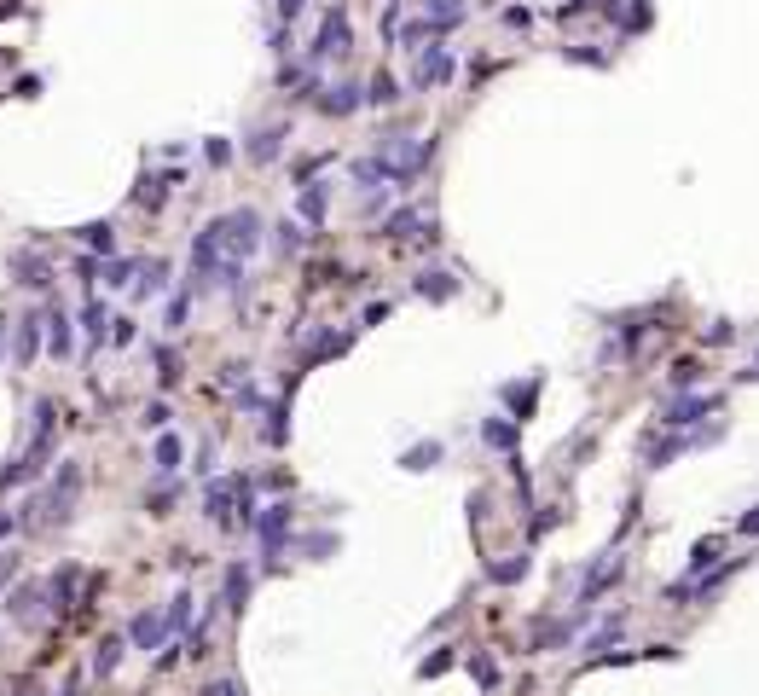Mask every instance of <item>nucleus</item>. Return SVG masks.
<instances>
[{"instance_id":"nucleus-2","label":"nucleus","mask_w":759,"mask_h":696,"mask_svg":"<svg viewBox=\"0 0 759 696\" xmlns=\"http://www.w3.org/2000/svg\"><path fill=\"white\" fill-rule=\"evenodd\" d=\"M354 46V29H348V12H325L319 41H313V58H342Z\"/></svg>"},{"instance_id":"nucleus-15","label":"nucleus","mask_w":759,"mask_h":696,"mask_svg":"<svg viewBox=\"0 0 759 696\" xmlns=\"http://www.w3.org/2000/svg\"><path fill=\"white\" fill-rule=\"evenodd\" d=\"M418 296L447 302V296H458V284H452V273H418Z\"/></svg>"},{"instance_id":"nucleus-37","label":"nucleus","mask_w":759,"mask_h":696,"mask_svg":"<svg viewBox=\"0 0 759 696\" xmlns=\"http://www.w3.org/2000/svg\"><path fill=\"white\" fill-rule=\"evenodd\" d=\"M128 273H134V261H110V273H105V284H128Z\"/></svg>"},{"instance_id":"nucleus-42","label":"nucleus","mask_w":759,"mask_h":696,"mask_svg":"<svg viewBox=\"0 0 759 696\" xmlns=\"http://www.w3.org/2000/svg\"><path fill=\"white\" fill-rule=\"evenodd\" d=\"M12 528H18V517H6V511H0V540H6Z\"/></svg>"},{"instance_id":"nucleus-32","label":"nucleus","mask_w":759,"mask_h":696,"mask_svg":"<svg viewBox=\"0 0 759 696\" xmlns=\"http://www.w3.org/2000/svg\"><path fill=\"white\" fill-rule=\"evenodd\" d=\"M695 377H702V366H695V360H678V366H673V389H690Z\"/></svg>"},{"instance_id":"nucleus-28","label":"nucleus","mask_w":759,"mask_h":696,"mask_svg":"<svg viewBox=\"0 0 759 696\" xmlns=\"http://www.w3.org/2000/svg\"><path fill=\"white\" fill-rule=\"evenodd\" d=\"M302 215H308V220H319V215H325V186H319V180H313L308 192H302Z\"/></svg>"},{"instance_id":"nucleus-12","label":"nucleus","mask_w":759,"mask_h":696,"mask_svg":"<svg viewBox=\"0 0 759 696\" xmlns=\"http://www.w3.org/2000/svg\"><path fill=\"white\" fill-rule=\"evenodd\" d=\"M41 325H46L41 313H24V320H18V360H24V366L41 354Z\"/></svg>"},{"instance_id":"nucleus-30","label":"nucleus","mask_w":759,"mask_h":696,"mask_svg":"<svg viewBox=\"0 0 759 696\" xmlns=\"http://www.w3.org/2000/svg\"><path fill=\"white\" fill-rule=\"evenodd\" d=\"M528 575V558H511V563H493V580H504V587H511V580H521Z\"/></svg>"},{"instance_id":"nucleus-23","label":"nucleus","mask_w":759,"mask_h":696,"mask_svg":"<svg viewBox=\"0 0 759 696\" xmlns=\"http://www.w3.org/2000/svg\"><path fill=\"white\" fill-rule=\"evenodd\" d=\"M371 105H394L400 99V82H394V76H371V93H366Z\"/></svg>"},{"instance_id":"nucleus-19","label":"nucleus","mask_w":759,"mask_h":696,"mask_svg":"<svg viewBox=\"0 0 759 696\" xmlns=\"http://www.w3.org/2000/svg\"><path fill=\"white\" fill-rule=\"evenodd\" d=\"M82 244H87V250H105V256H110V250H116V232H110V220H93V227H82Z\"/></svg>"},{"instance_id":"nucleus-34","label":"nucleus","mask_w":759,"mask_h":696,"mask_svg":"<svg viewBox=\"0 0 759 696\" xmlns=\"http://www.w3.org/2000/svg\"><path fill=\"white\" fill-rule=\"evenodd\" d=\"M470 673H476L481 685H499V668H493V661H487V656H476V661H470Z\"/></svg>"},{"instance_id":"nucleus-5","label":"nucleus","mask_w":759,"mask_h":696,"mask_svg":"<svg viewBox=\"0 0 759 696\" xmlns=\"http://www.w3.org/2000/svg\"><path fill=\"white\" fill-rule=\"evenodd\" d=\"M238 487H244V476H232V482H215V487H209V522H215V528H232V522H238V517H232V499H238Z\"/></svg>"},{"instance_id":"nucleus-8","label":"nucleus","mask_w":759,"mask_h":696,"mask_svg":"<svg viewBox=\"0 0 759 696\" xmlns=\"http://www.w3.org/2000/svg\"><path fill=\"white\" fill-rule=\"evenodd\" d=\"M122 650H128V639H116V632H105V639L93 644V673H99V679H110V673L122 668Z\"/></svg>"},{"instance_id":"nucleus-6","label":"nucleus","mask_w":759,"mask_h":696,"mask_svg":"<svg viewBox=\"0 0 759 696\" xmlns=\"http://www.w3.org/2000/svg\"><path fill=\"white\" fill-rule=\"evenodd\" d=\"M713 394H690V401H673L667 406V413H661V424H673V430H684V424H695V418H707V413H713Z\"/></svg>"},{"instance_id":"nucleus-10","label":"nucleus","mask_w":759,"mask_h":696,"mask_svg":"<svg viewBox=\"0 0 759 696\" xmlns=\"http://www.w3.org/2000/svg\"><path fill=\"white\" fill-rule=\"evenodd\" d=\"M249 587H256V580H249V568H244V563H232V568H227V598H220V609L244 615V604H249Z\"/></svg>"},{"instance_id":"nucleus-22","label":"nucleus","mask_w":759,"mask_h":696,"mask_svg":"<svg viewBox=\"0 0 759 696\" xmlns=\"http://www.w3.org/2000/svg\"><path fill=\"white\" fill-rule=\"evenodd\" d=\"M53 609H76V568H65V575H53Z\"/></svg>"},{"instance_id":"nucleus-1","label":"nucleus","mask_w":759,"mask_h":696,"mask_svg":"<svg viewBox=\"0 0 759 696\" xmlns=\"http://www.w3.org/2000/svg\"><path fill=\"white\" fill-rule=\"evenodd\" d=\"M209 232H215V244H220V267H238L244 256H256V250H261V215L256 210L220 215V220H209Z\"/></svg>"},{"instance_id":"nucleus-16","label":"nucleus","mask_w":759,"mask_h":696,"mask_svg":"<svg viewBox=\"0 0 759 696\" xmlns=\"http://www.w3.org/2000/svg\"><path fill=\"white\" fill-rule=\"evenodd\" d=\"M168 632H192V592H174V604L163 609Z\"/></svg>"},{"instance_id":"nucleus-7","label":"nucleus","mask_w":759,"mask_h":696,"mask_svg":"<svg viewBox=\"0 0 759 696\" xmlns=\"http://www.w3.org/2000/svg\"><path fill=\"white\" fill-rule=\"evenodd\" d=\"M12 273H18L24 291H46V284H53V273H46V261L35 250H18V256H12Z\"/></svg>"},{"instance_id":"nucleus-4","label":"nucleus","mask_w":759,"mask_h":696,"mask_svg":"<svg viewBox=\"0 0 759 696\" xmlns=\"http://www.w3.org/2000/svg\"><path fill=\"white\" fill-rule=\"evenodd\" d=\"M256 534H261V546H267V551H278V546H284V534H290V499L267 505V511L256 517Z\"/></svg>"},{"instance_id":"nucleus-43","label":"nucleus","mask_w":759,"mask_h":696,"mask_svg":"<svg viewBox=\"0 0 759 696\" xmlns=\"http://www.w3.org/2000/svg\"><path fill=\"white\" fill-rule=\"evenodd\" d=\"M748 377H759V360H754V366H748Z\"/></svg>"},{"instance_id":"nucleus-41","label":"nucleus","mask_w":759,"mask_h":696,"mask_svg":"<svg viewBox=\"0 0 759 696\" xmlns=\"http://www.w3.org/2000/svg\"><path fill=\"white\" fill-rule=\"evenodd\" d=\"M296 12H302V0H278V18H284V24H290Z\"/></svg>"},{"instance_id":"nucleus-40","label":"nucleus","mask_w":759,"mask_h":696,"mask_svg":"<svg viewBox=\"0 0 759 696\" xmlns=\"http://www.w3.org/2000/svg\"><path fill=\"white\" fill-rule=\"evenodd\" d=\"M736 528H742V534H759V505H754V511H748V517L736 522Z\"/></svg>"},{"instance_id":"nucleus-18","label":"nucleus","mask_w":759,"mask_h":696,"mask_svg":"<svg viewBox=\"0 0 759 696\" xmlns=\"http://www.w3.org/2000/svg\"><path fill=\"white\" fill-rule=\"evenodd\" d=\"M12 615H18V621H35V615H41V587H18V592H12Z\"/></svg>"},{"instance_id":"nucleus-20","label":"nucleus","mask_w":759,"mask_h":696,"mask_svg":"<svg viewBox=\"0 0 759 696\" xmlns=\"http://www.w3.org/2000/svg\"><path fill=\"white\" fill-rule=\"evenodd\" d=\"M418 227H423V220H418L412 210H400V215H389V220H383V232H389V239H394V244H400V239H412V232H418Z\"/></svg>"},{"instance_id":"nucleus-13","label":"nucleus","mask_w":759,"mask_h":696,"mask_svg":"<svg viewBox=\"0 0 759 696\" xmlns=\"http://www.w3.org/2000/svg\"><path fill=\"white\" fill-rule=\"evenodd\" d=\"M354 105H359V87H354V82L330 87L325 99H319V110H325V117H348V110H354Z\"/></svg>"},{"instance_id":"nucleus-31","label":"nucleus","mask_w":759,"mask_h":696,"mask_svg":"<svg viewBox=\"0 0 759 696\" xmlns=\"http://www.w3.org/2000/svg\"><path fill=\"white\" fill-rule=\"evenodd\" d=\"M435 458H440V447H435V441H430V447H412V453H406V470H430Z\"/></svg>"},{"instance_id":"nucleus-38","label":"nucleus","mask_w":759,"mask_h":696,"mask_svg":"<svg viewBox=\"0 0 759 696\" xmlns=\"http://www.w3.org/2000/svg\"><path fill=\"white\" fill-rule=\"evenodd\" d=\"M12 575H18V558H12V551H0V587H6Z\"/></svg>"},{"instance_id":"nucleus-25","label":"nucleus","mask_w":759,"mask_h":696,"mask_svg":"<svg viewBox=\"0 0 759 696\" xmlns=\"http://www.w3.org/2000/svg\"><path fill=\"white\" fill-rule=\"evenodd\" d=\"M278 128H267V134H256V146H249V157H256V163H273V157H278Z\"/></svg>"},{"instance_id":"nucleus-17","label":"nucleus","mask_w":759,"mask_h":696,"mask_svg":"<svg viewBox=\"0 0 759 696\" xmlns=\"http://www.w3.org/2000/svg\"><path fill=\"white\" fill-rule=\"evenodd\" d=\"M464 18V0H430V29H452Z\"/></svg>"},{"instance_id":"nucleus-33","label":"nucleus","mask_w":759,"mask_h":696,"mask_svg":"<svg viewBox=\"0 0 759 696\" xmlns=\"http://www.w3.org/2000/svg\"><path fill=\"white\" fill-rule=\"evenodd\" d=\"M168 418H174V413H168V401H151V406H146V418H139V424H146V430H163Z\"/></svg>"},{"instance_id":"nucleus-26","label":"nucleus","mask_w":759,"mask_h":696,"mask_svg":"<svg viewBox=\"0 0 759 696\" xmlns=\"http://www.w3.org/2000/svg\"><path fill=\"white\" fill-rule=\"evenodd\" d=\"M82 325H87L93 343H105V325H110V320H105V302H87V308H82Z\"/></svg>"},{"instance_id":"nucleus-3","label":"nucleus","mask_w":759,"mask_h":696,"mask_svg":"<svg viewBox=\"0 0 759 696\" xmlns=\"http://www.w3.org/2000/svg\"><path fill=\"white\" fill-rule=\"evenodd\" d=\"M128 644H134V650H163V644H168V621H163V615H151V609H139L128 621Z\"/></svg>"},{"instance_id":"nucleus-11","label":"nucleus","mask_w":759,"mask_h":696,"mask_svg":"<svg viewBox=\"0 0 759 696\" xmlns=\"http://www.w3.org/2000/svg\"><path fill=\"white\" fill-rule=\"evenodd\" d=\"M41 320H46V348H53V354L65 360V354H70V343H76L70 313H65V308H53V313H41Z\"/></svg>"},{"instance_id":"nucleus-39","label":"nucleus","mask_w":759,"mask_h":696,"mask_svg":"<svg viewBox=\"0 0 759 696\" xmlns=\"http://www.w3.org/2000/svg\"><path fill=\"white\" fill-rule=\"evenodd\" d=\"M197 696H244V691H238V685H203Z\"/></svg>"},{"instance_id":"nucleus-29","label":"nucleus","mask_w":759,"mask_h":696,"mask_svg":"<svg viewBox=\"0 0 759 696\" xmlns=\"http://www.w3.org/2000/svg\"><path fill=\"white\" fill-rule=\"evenodd\" d=\"M157 377H163V384H180V360H174V348H157Z\"/></svg>"},{"instance_id":"nucleus-24","label":"nucleus","mask_w":759,"mask_h":696,"mask_svg":"<svg viewBox=\"0 0 759 696\" xmlns=\"http://www.w3.org/2000/svg\"><path fill=\"white\" fill-rule=\"evenodd\" d=\"M713 563H719V540H702V546L690 551V575H707Z\"/></svg>"},{"instance_id":"nucleus-36","label":"nucleus","mask_w":759,"mask_h":696,"mask_svg":"<svg viewBox=\"0 0 759 696\" xmlns=\"http://www.w3.org/2000/svg\"><path fill=\"white\" fill-rule=\"evenodd\" d=\"M447 668H452V656H447V650H440V656H430V661H423V668H418V673H423V679H435V673H447Z\"/></svg>"},{"instance_id":"nucleus-35","label":"nucleus","mask_w":759,"mask_h":696,"mask_svg":"<svg viewBox=\"0 0 759 696\" xmlns=\"http://www.w3.org/2000/svg\"><path fill=\"white\" fill-rule=\"evenodd\" d=\"M278 250H284V256H290V250H302V232H296L290 220H284V227H278Z\"/></svg>"},{"instance_id":"nucleus-14","label":"nucleus","mask_w":759,"mask_h":696,"mask_svg":"<svg viewBox=\"0 0 759 696\" xmlns=\"http://www.w3.org/2000/svg\"><path fill=\"white\" fill-rule=\"evenodd\" d=\"M481 435H487V447H516V441H521V418H493Z\"/></svg>"},{"instance_id":"nucleus-21","label":"nucleus","mask_w":759,"mask_h":696,"mask_svg":"<svg viewBox=\"0 0 759 696\" xmlns=\"http://www.w3.org/2000/svg\"><path fill=\"white\" fill-rule=\"evenodd\" d=\"M157 470H163V476H174V470H180V435H163V441H157Z\"/></svg>"},{"instance_id":"nucleus-27","label":"nucleus","mask_w":759,"mask_h":696,"mask_svg":"<svg viewBox=\"0 0 759 696\" xmlns=\"http://www.w3.org/2000/svg\"><path fill=\"white\" fill-rule=\"evenodd\" d=\"M163 284H168V261H151V267H146V279H139V296L163 291Z\"/></svg>"},{"instance_id":"nucleus-9","label":"nucleus","mask_w":759,"mask_h":696,"mask_svg":"<svg viewBox=\"0 0 759 696\" xmlns=\"http://www.w3.org/2000/svg\"><path fill=\"white\" fill-rule=\"evenodd\" d=\"M452 76V58H447V46H430V53L418 58V87H440Z\"/></svg>"}]
</instances>
